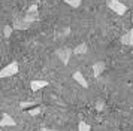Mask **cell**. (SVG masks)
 Returning <instances> with one entry per match:
<instances>
[{"mask_svg":"<svg viewBox=\"0 0 133 131\" xmlns=\"http://www.w3.org/2000/svg\"><path fill=\"white\" fill-rule=\"evenodd\" d=\"M45 86H48L46 81H31V83H30V88L33 91H39V89L45 88Z\"/></svg>","mask_w":133,"mask_h":131,"instance_id":"obj_9","label":"cell"},{"mask_svg":"<svg viewBox=\"0 0 133 131\" xmlns=\"http://www.w3.org/2000/svg\"><path fill=\"white\" fill-rule=\"evenodd\" d=\"M31 24L27 21V18H25V15L23 13V15H18V17H15V19H14V28L17 30H27L29 27H30Z\"/></svg>","mask_w":133,"mask_h":131,"instance_id":"obj_4","label":"cell"},{"mask_svg":"<svg viewBox=\"0 0 133 131\" xmlns=\"http://www.w3.org/2000/svg\"><path fill=\"white\" fill-rule=\"evenodd\" d=\"M42 112V109H41V107H35V109H30V110H29V115H31V116H35V115H39V113Z\"/></svg>","mask_w":133,"mask_h":131,"instance_id":"obj_15","label":"cell"},{"mask_svg":"<svg viewBox=\"0 0 133 131\" xmlns=\"http://www.w3.org/2000/svg\"><path fill=\"white\" fill-rule=\"evenodd\" d=\"M36 104H37L36 101H24V103H21V104H19V107H21V109H27V107L36 106Z\"/></svg>","mask_w":133,"mask_h":131,"instance_id":"obj_14","label":"cell"},{"mask_svg":"<svg viewBox=\"0 0 133 131\" xmlns=\"http://www.w3.org/2000/svg\"><path fill=\"white\" fill-rule=\"evenodd\" d=\"M78 131H91V125L84 122V121H81L78 124Z\"/></svg>","mask_w":133,"mask_h":131,"instance_id":"obj_12","label":"cell"},{"mask_svg":"<svg viewBox=\"0 0 133 131\" xmlns=\"http://www.w3.org/2000/svg\"><path fill=\"white\" fill-rule=\"evenodd\" d=\"M105 69H106V63L105 61H96L93 64V75H94V77L100 76L103 71H105Z\"/></svg>","mask_w":133,"mask_h":131,"instance_id":"obj_5","label":"cell"},{"mask_svg":"<svg viewBox=\"0 0 133 131\" xmlns=\"http://www.w3.org/2000/svg\"><path fill=\"white\" fill-rule=\"evenodd\" d=\"M87 51H88V46L85 43H82V45H78L73 49V54H87Z\"/></svg>","mask_w":133,"mask_h":131,"instance_id":"obj_10","label":"cell"},{"mask_svg":"<svg viewBox=\"0 0 133 131\" xmlns=\"http://www.w3.org/2000/svg\"><path fill=\"white\" fill-rule=\"evenodd\" d=\"M96 109L99 110V112H100V110H103V109H105V101H103V100L97 101V103H96Z\"/></svg>","mask_w":133,"mask_h":131,"instance_id":"obj_16","label":"cell"},{"mask_svg":"<svg viewBox=\"0 0 133 131\" xmlns=\"http://www.w3.org/2000/svg\"><path fill=\"white\" fill-rule=\"evenodd\" d=\"M19 70V66L17 61H11L8 66H5L2 70H0V79H5V77H11L14 75H17Z\"/></svg>","mask_w":133,"mask_h":131,"instance_id":"obj_1","label":"cell"},{"mask_svg":"<svg viewBox=\"0 0 133 131\" xmlns=\"http://www.w3.org/2000/svg\"><path fill=\"white\" fill-rule=\"evenodd\" d=\"M72 77H73V81H76L82 88H88V82H87V79L82 76V73H81V71H75V73L72 75Z\"/></svg>","mask_w":133,"mask_h":131,"instance_id":"obj_8","label":"cell"},{"mask_svg":"<svg viewBox=\"0 0 133 131\" xmlns=\"http://www.w3.org/2000/svg\"><path fill=\"white\" fill-rule=\"evenodd\" d=\"M72 54H73V51L70 49V48H67V46L58 48V49L55 51V55L60 58V61H61L64 66L69 64V61H70V55H72Z\"/></svg>","mask_w":133,"mask_h":131,"instance_id":"obj_3","label":"cell"},{"mask_svg":"<svg viewBox=\"0 0 133 131\" xmlns=\"http://www.w3.org/2000/svg\"><path fill=\"white\" fill-rule=\"evenodd\" d=\"M121 43L123 45H126V46H133V28H130L127 33L121 36Z\"/></svg>","mask_w":133,"mask_h":131,"instance_id":"obj_6","label":"cell"},{"mask_svg":"<svg viewBox=\"0 0 133 131\" xmlns=\"http://www.w3.org/2000/svg\"><path fill=\"white\" fill-rule=\"evenodd\" d=\"M63 2H64V3H67L69 6L75 8V9H76V8H79V6H81V3H82V0H63Z\"/></svg>","mask_w":133,"mask_h":131,"instance_id":"obj_13","label":"cell"},{"mask_svg":"<svg viewBox=\"0 0 133 131\" xmlns=\"http://www.w3.org/2000/svg\"><path fill=\"white\" fill-rule=\"evenodd\" d=\"M42 131H57V130H51V128H43Z\"/></svg>","mask_w":133,"mask_h":131,"instance_id":"obj_17","label":"cell"},{"mask_svg":"<svg viewBox=\"0 0 133 131\" xmlns=\"http://www.w3.org/2000/svg\"><path fill=\"white\" fill-rule=\"evenodd\" d=\"M17 122L14 121V118L11 115H8V113H3V116H2V121H0V127H15Z\"/></svg>","mask_w":133,"mask_h":131,"instance_id":"obj_7","label":"cell"},{"mask_svg":"<svg viewBox=\"0 0 133 131\" xmlns=\"http://www.w3.org/2000/svg\"><path fill=\"white\" fill-rule=\"evenodd\" d=\"M108 8L112 12H115L117 15H120V17L127 12V6L120 0H108Z\"/></svg>","mask_w":133,"mask_h":131,"instance_id":"obj_2","label":"cell"},{"mask_svg":"<svg viewBox=\"0 0 133 131\" xmlns=\"http://www.w3.org/2000/svg\"><path fill=\"white\" fill-rule=\"evenodd\" d=\"M12 31H14V27L11 25V24H6V25L3 27V36H5L6 39H9V37H11Z\"/></svg>","mask_w":133,"mask_h":131,"instance_id":"obj_11","label":"cell"}]
</instances>
